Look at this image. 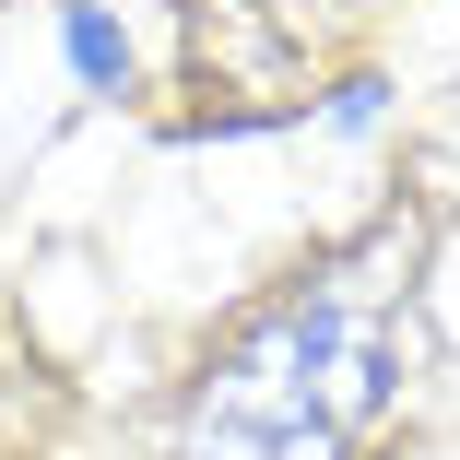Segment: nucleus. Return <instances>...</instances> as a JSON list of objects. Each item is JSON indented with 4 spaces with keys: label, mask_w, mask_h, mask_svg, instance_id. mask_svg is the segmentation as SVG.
<instances>
[{
    "label": "nucleus",
    "mask_w": 460,
    "mask_h": 460,
    "mask_svg": "<svg viewBox=\"0 0 460 460\" xmlns=\"http://www.w3.org/2000/svg\"><path fill=\"white\" fill-rule=\"evenodd\" d=\"M378 402H390V307L378 284L331 271L201 378L177 460H342Z\"/></svg>",
    "instance_id": "f257e3e1"
},
{
    "label": "nucleus",
    "mask_w": 460,
    "mask_h": 460,
    "mask_svg": "<svg viewBox=\"0 0 460 460\" xmlns=\"http://www.w3.org/2000/svg\"><path fill=\"white\" fill-rule=\"evenodd\" d=\"M71 59H83V71H95V83H107V71H119V36H107L95 13H71Z\"/></svg>",
    "instance_id": "f03ea898"
}]
</instances>
